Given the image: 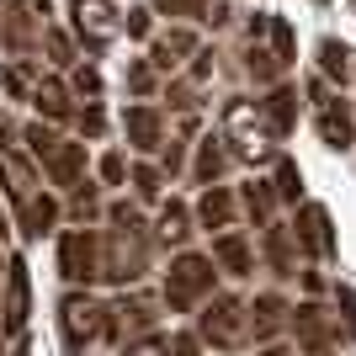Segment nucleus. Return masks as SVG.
Returning <instances> with one entry per match:
<instances>
[{
	"instance_id": "nucleus-11",
	"label": "nucleus",
	"mask_w": 356,
	"mask_h": 356,
	"mask_svg": "<svg viewBox=\"0 0 356 356\" xmlns=\"http://www.w3.org/2000/svg\"><path fill=\"white\" fill-rule=\"evenodd\" d=\"M287 330L298 335V351L303 356H330V346H335V319L319 303H298L287 314Z\"/></svg>"
},
{
	"instance_id": "nucleus-19",
	"label": "nucleus",
	"mask_w": 356,
	"mask_h": 356,
	"mask_svg": "<svg viewBox=\"0 0 356 356\" xmlns=\"http://www.w3.org/2000/svg\"><path fill=\"white\" fill-rule=\"evenodd\" d=\"M287 314H293V303H287L282 293H261V298L250 303V335H255L261 346H271V341L287 330Z\"/></svg>"
},
{
	"instance_id": "nucleus-26",
	"label": "nucleus",
	"mask_w": 356,
	"mask_h": 356,
	"mask_svg": "<svg viewBox=\"0 0 356 356\" xmlns=\"http://www.w3.org/2000/svg\"><path fill=\"white\" fill-rule=\"evenodd\" d=\"M356 54L341 43V38H319V70H325V80H335V86H346L351 80V70H356Z\"/></svg>"
},
{
	"instance_id": "nucleus-24",
	"label": "nucleus",
	"mask_w": 356,
	"mask_h": 356,
	"mask_svg": "<svg viewBox=\"0 0 356 356\" xmlns=\"http://www.w3.org/2000/svg\"><path fill=\"white\" fill-rule=\"evenodd\" d=\"M261 245H266V261H271V277H298V255H293V229H287V223H266V229H261Z\"/></svg>"
},
{
	"instance_id": "nucleus-8",
	"label": "nucleus",
	"mask_w": 356,
	"mask_h": 356,
	"mask_svg": "<svg viewBox=\"0 0 356 356\" xmlns=\"http://www.w3.org/2000/svg\"><path fill=\"white\" fill-rule=\"evenodd\" d=\"M70 27H74V38L86 48H112L122 38V22H118V6L112 0H70Z\"/></svg>"
},
{
	"instance_id": "nucleus-21",
	"label": "nucleus",
	"mask_w": 356,
	"mask_h": 356,
	"mask_svg": "<svg viewBox=\"0 0 356 356\" xmlns=\"http://www.w3.org/2000/svg\"><path fill=\"white\" fill-rule=\"evenodd\" d=\"M16 223H22V234L27 239H43L54 223H59V197L54 192H27L16 202Z\"/></svg>"
},
{
	"instance_id": "nucleus-27",
	"label": "nucleus",
	"mask_w": 356,
	"mask_h": 356,
	"mask_svg": "<svg viewBox=\"0 0 356 356\" xmlns=\"http://www.w3.org/2000/svg\"><path fill=\"white\" fill-rule=\"evenodd\" d=\"M128 186H134L138 202H165V170H160V165H149V160L128 165Z\"/></svg>"
},
{
	"instance_id": "nucleus-37",
	"label": "nucleus",
	"mask_w": 356,
	"mask_h": 356,
	"mask_svg": "<svg viewBox=\"0 0 356 356\" xmlns=\"http://www.w3.org/2000/svg\"><path fill=\"white\" fill-rule=\"evenodd\" d=\"M74 128H80L86 138H102V134H106V112H102L96 102H86L80 112H74Z\"/></svg>"
},
{
	"instance_id": "nucleus-45",
	"label": "nucleus",
	"mask_w": 356,
	"mask_h": 356,
	"mask_svg": "<svg viewBox=\"0 0 356 356\" xmlns=\"http://www.w3.org/2000/svg\"><path fill=\"white\" fill-rule=\"evenodd\" d=\"M170 356H202L197 330H176V335H170Z\"/></svg>"
},
{
	"instance_id": "nucleus-35",
	"label": "nucleus",
	"mask_w": 356,
	"mask_h": 356,
	"mask_svg": "<svg viewBox=\"0 0 356 356\" xmlns=\"http://www.w3.org/2000/svg\"><path fill=\"white\" fill-rule=\"evenodd\" d=\"M43 54L54 70H74V43H70V32L59 27H43Z\"/></svg>"
},
{
	"instance_id": "nucleus-48",
	"label": "nucleus",
	"mask_w": 356,
	"mask_h": 356,
	"mask_svg": "<svg viewBox=\"0 0 356 356\" xmlns=\"http://www.w3.org/2000/svg\"><path fill=\"white\" fill-rule=\"evenodd\" d=\"M6 149H16V128L6 122V112H0V154H6Z\"/></svg>"
},
{
	"instance_id": "nucleus-29",
	"label": "nucleus",
	"mask_w": 356,
	"mask_h": 356,
	"mask_svg": "<svg viewBox=\"0 0 356 356\" xmlns=\"http://www.w3.org/2000/svg\"><path fill=\"white\" fill-rule=\"evenodd\" d=\"M245 74H250L255 86H271L277 74H282V64H277V54H271L261 38H250V48H245Z\"/></svg>"
},
{
	"instance_id": "nucleus-25",
	"label": "nucleus",
	"mask_w": 356,
	"mask_h": 356,
	"mask_svg": "<svg viewBox=\"0 0 356 356\" xmlns=\"http://www.w3.org/2000/svg\"><path fill=\"white\" fill-rule=\"evenodd\" d=\"M229 170V149H223V138H202L197 144V165H192V181L197 186H218V176Z\"/></svg>"
},
{
	"instance_id": "nucleus-52",
	"label": "nucleus",
	"mask_w": 356,
	"mask_h": 356,
	"mask_svg": "<svg viewBox=\"0 0 356 356\" xmlns=\"http://www.w3.org/2000/svg\"><path fill=\"white\" fill-rule=\"evenodd\" d=\"M351 6H356V0H351Z\"/></svg>"
},
{
	"instance_id": "nucleus-5",
	"label": "nucleus",
	"mask_w": 356,
	"mask_h": 356,
	"mask_svg": "<svg viewBox=\"0 0 356 356\" xmlns=\"http://www.w3.org/2000/svg\"><path fill=\"white\" fill-rule=\"evenodd\" d=\"M160 330V303L149 293H122L118 303H102V341L106 346H128L138 335H154Z\"/></svg>"
},
{
	"instance_id": "nucleus-1",
	"label": "nucleus",
	"mask_w": 356,
	"mask_h": 356,
	"mask_svg": "<svg viewBox=\"0 0 356 356\" xmlns=\"http://www.w3.org/2000/svg\"><path fill=\"white\" fill-rule=\"evenodd\" d=\"M154 255V234L138 218V202H106V229H102V277L112 287H134L149 271Z\"/></svg>"
},
{
	"instance_id": "nucleus-40",
	"label": "nucleus",
	"mask_w": 356,
	"mask_h": 356,
	"mask_svg": "<svg viewBox=\"0 0 356 356\" xmlns=\"http://www.w3.org/2000/svg\"><path fill=\"white\" fill-rule=\"evenodd\" d=\"M128 90H134V96H149V90H154V64H149V59L128 64Z\"/></svg>"
},
{
	"instance_id": "nucleus-16",
	"label": "nucleus",
	"mask_w": 356,
	"mask_h": 356,
	"mask_svg": "<svg viewBox=\"0 0 356 356\" xmlns=\"http://www.w3.org/2000/svg\"><path fill=\"white\" fill-rule=\"evenodd\" d=\"M192 218L202 223V229H213V234H223V229H234V218H239V197L229 192V186H202Z\"/></svg>"
},
{
	"instance_id": "nucleus-28",
	"label": "nucleus",
	"mask_w": 356,
	"mask_h": 356,
	"mask_svg": "<svg viewBox=\"0 0 356 356\" xmlns=\"http://www.w3.org/2000/svg\"><path fill=\"white\" fill-rule=\"evenodd\" d=\"M38 64L32 59H22V64H0V90H6V96H11V102H27L32 96V86H38Z\"/></svg>"
},
{
	"instance_id": "nucleus-20",
	"label": "nucleus",
	"mask_w": 356,
	"mask_h": 356,
	"mask_svg": "<svg viewBox=\"0 0 356 356\" xmlns=\"http://www.w3.org/2000/svg\"><path fill=\"white\" fill-rule=\"evenodd\" d=\"M261 118H266L271 138L282 144V138L298 128V86H282V80H277V86L266 90V102H261Z\"/></svg>"
},
{
	"instance_id": "nucleus-7",
	"label": "nucleus",
	"mask_w": 356,
	"mask_h": 356,
	"mask_svg": "<svg viewBox=\"0 0 356 356\" xmlns=\"http://www.w3.org/2000/svg\"><path fill=\"white\" fill-rule=\"evenodd\" d=\"M59 330H64L70 356H86L90 341L102 335V303H96L90 293H80V287H70V293L59 298Z\"/></svg>"
},
{
	"instance_id": "nucleus-39",
	"label": "nucleus",
	"mask_w": 356,
	"mask_h": 356,
	"mask_svg": "<svg viewBox=\"0 0 356 356\" xmlns=\"http://www.w3.org/2000/svg\"><path fill=\"white\" fill-rule=\"evenodd\" d=\"M165 102L176 106V112H197V86L192 80H170V86H165Z\"/></svg>"
},
{
	"instance_id": "nucleus-51",
	"label": "nucleus",
	"mask_w": 356,
	"mask_h": 356,
	"mask_svg": "<svg viewBox=\"0 0 356 356\" xmlns=\"http://www.w3.org/2000/svg\"><path fill=\"white\" fill-rule=\"evenodd\" d=\"M314 6H330V0H314Z\"/></svg>"
},
{
	"instance_id": "nucleus-22",
	"label": "nucleus",
	"mask_w": 356,
	"mask_h": 356,
	"mask_svg": "<svg viewBox=\"0 0 356 356\" xmlns=\"http://www.w3.org/2000/svg\"><path fill=\"white\" fill-rule=\"evenodd\" d=\"M192 239V208L181 202V197H170V202H160V213H154V245H186Z\"/></svg>"
},
{
	"instance_id": "nucleus-32",
	"label": "nucleus",
	"mask_w": 356,
	"mask_h": 356,
	"mask_svg": "<svg viewBox=\"0 0 356 356\" xmlns=\"http://www.w3.org/2000/svg\"><path fill=\"white\" fill-rule=\"evenodd\" d=\"M22 144H27V154L32 160H48V154H54V149H59V134H54V122H27V128H22Z\"/></svg>"
},
{
	"instance_id": "nucleus-6",
	"label": "nucleus",
	"mask_w": 356,
	"mask_h": 356,
	"mask_svg": "<svg viewBox=\"0 0 356 356\" xmlns=\"http://www.w3.org/2000/svg\"><path fill=\"white\" fill-rule=\"evenodd\" d=\"M59 277L64 282H96L102 277V229H86V223H74L59 234Z\"/></svg>"
},
{
	"instance_id": "nucleus-31",
	"label": "nucleus",
	"mask_w": 356,
	"mask_h": 356,
	"mask_svg": "<svg viewBox=\"0 0 356 356\" xmlns=\"http://www.w3.org/2000/svg\"><path fill=\"white\" fill-rule=\"evenodd\" d=\"M266 38H271V54H277V64H298V38H293V22L287 16H271L266 22Z\"/></svg>"
},
{
	"instance_id": "nucleus-17",
	"label": "nucleus",
	"mask_w": 356,
	"mask_h": 356,
	"mask_svg": "<svg viewBox=\"0 0 356 356\" xmlns=\"http://www.w3.org/2000/svg\"><path fill=\"white\" fill-rule=\"evenodd\" d=\"M43 176L59 186V192H74L80 181H86V144H70V138H59V149L43 160Z\"/></svg>"
},
{
	"instance_id": "nucleus-42",
	"label": "nucleus",
	"mask_w": 356,
	"mask_h": 356,
	"mask_svg": "<svg viewBox=\"0 0 356 356\" xmlns=\"http://www.w3.org/2000/svg\"><path fill=\"white\" fill-rule=\"evenodd\" d=\"M160 16H202L208 11V0H149Z\"/></svg>"
},
{
	"instance_id": "nucleus-41",
	"label": "nucleus",
	"mask_w": 356,
	"mask_h": 356,
	"mask_svg": "<svg viewBox=\"0 0 356 356\" xmlns=\"http://www.w3.org/2000/svg\"><path fill=\"white\" fill-rule=\"evenodd\" d=\"M160 170H165V181L186 170V144H181V138H170V144L160 149Z\"/></svg>"
},
{
	"instance_id": "nucleus-44",
	"label": "nucleus",
	"mask_w": 356,
	"mask_h": 356,
	"mask_svg": "<svg viewBox=\"0 0 356 356\" xmlns=\"http://www.w3.org/2000/svg\"><path fill=\"white\" fill-rule=\"evenodd\" d=\"M213 59H218L213 48H197V54H192V74H186V80H192V86H202V80H213Z\"/></svg>"
},
{
	"instance_id": "nucleus-33",
	"label": "nucleus",
	"mask_w": 356,
	"mask_h": 356,
	"mask_svg": "<svg viewBox=\"0 0 356 356\" xmlns=\"http://www.w3.org/2000/svg\"><path fill=\"white\" fill-rule=\"evenodd\" d=\"M239 202H245V213L255 218V229H266V223H271V202H277V192H271L266 181H250Z\"/></svg>"
},
{
	"instance_id": "nucleus-43",
	"label": "nucleus",
	"mask_w": 356,
	"mask_h": 356,
	"mask_svg": "<svg viewBox=\"0 0 356 356\" xmlns=\"http://www.w3.org/2000/svg\"><path fill=\"white\" fill-rule=\"evenodd\" d=\"M102 181H106V186H122V181H128V160H122L118 149L102 154Z\"/></svg>"
},
{
	"instance_id": "nucleus-30",
	"label": "nucleus",
	"mask_w": 356,
	"mask_h": 356,
	"mask_svg": "<svg viewBox=\"0 0 356 356\" xmlns=\"http://www.w3.org/2000/svg\"><path fill=\"white\" fill-rule=\"evenodd\" d=\"M70 218L74 223H96V218H106V208H102V192H96V186H90V181H80V186H74L70 192Z\"/></svg>"
},
{
	"instance_id": "nucleus-46",
	"label": "nucleus",
	"mask_w": 356,
	"mask_h": 356,
	"mask_svg": "<svg viewBox=\"0 0 356 356\" xmlns=\"http://www.w3.org/2000/svg\"><path fill=\"white\" fill-rule=\"evenodd\" d=\"M122 27H128V38H149V11H144V6H134Z\"/></svg>"
},
{
	"instance_id": "nucleus-15",
	"label": "nucleus",
	"mask_w": 356,
	"mask_h": 356,
	"mask_svg": "<svg viewBox=\"0 0 356 356\" xmlns=\"http://www.w3.org/2000/svg\"><path fill=\"white\" fill-rule=\"evenodd\" d=\"M27 102L38 106V118H43V122H70L74 118V90L64 86L59 74H38V86H32Z\"/></svg>"
},
{
	"instance_id": "nucleus-9",
	"label": "nucleus",
	"mask_w": 356,
	"mask_h": 356,
	"mask_svg": "<svg viewBox=\"0 0 356 356\" xmlns=\"http://www.w3.org/2000/svg\"><path fill=\"white\" fill-rule=\"evenodd\" d=\"M309 96H314V128H319V138H325L330 149H351V138H356L351 106H346L341 96H330L319 80L309 86Z\"/></svg>"
},
{
	"instance_id": "nucleus-47",
	"label": "nucleus",
	"mask_w": 356,
	"mask_h": 356,
	"mask_svg": "<svg viewBox=\"0 0 356 356\" xmlns=\"http://www.w3.org/2000/svg\"><path fill=\"white\" fill-rule=\"evenodd\" d=\"M335 298H341V309H346V325H351V335H356V293H346V287H341Z\"/></svg>"
},
{
	"instance_id": "nucleus-36",
	"label": "nucleus",
	"mask_w": 356,
	"mask_h": 356,
	"mask_svg": "<svg viewBox=\"0 0 356 356\" xmlns=\"http://www.w3.org/2000/svg\"><path fill=\"white\" fill-rule=\"evenodd\" d=\"M70 90L86 96V102H96V96H102V70H96V64H74L70 70Z\"/></svg>"
},
{
	"instance_id": "nucleus-12",
	"label": "nucleus",
	"mask_w": 356,
	"mask_h": 356,
	"mask_svg": "<svg viewBox=\"0 0 356 356\" xmlns=\"http://www.w3.org/2000/svg\"><path fill=\"white\" fill-rule=\"evenodd\" d=\"M6 16H0V48L16 54V59H27L32 48L43 43V32H38V11H32L27 0H0Z\"/></svg>"
},
{
	"instance_id": "nucleus-13",
	"label": "nucleus",
	"mask_w": 356,
	"mask_h": 356,
	"mask_svg": "<svg viewBox=\"0 0 356 356\" xmlns=\"http://www.w3.org/2000/svg\"><path fill=\"white\" fill-rule=\"evenodd\" d=\"M122 134H128L134 154H160V149H165V118H160V106L134 102L128 112H122Z\"/></svg>"
},
{
	"instance_id": "nucleus-14",
	"label": "nucleus",
	"mask_w": 356,
	"mask_h": 356,
	"mask_svg": "<svg viewBox=\"0 0 356 356\" xmlns=\"http://www.w3.org/2000/svg\"><path fill=\"white\" fill-rule=\"evenodd\" d=\"M27 309H32V282H27V261L16 255L11 261V271H6V319H0V330L6 335H22L27 330Z\"/></svg>"
},
{
	"instance_id": "nucleus-10",
	"label": "nucleus",
	"mask_w": 356,
	"mask_h": 356,
	"mask_svg": "<svg viewBox=\"0 0 356 356\" xmlns=\"http://www.w3.org/2000/svg\"><path fill=\"white\" fill-rule=\"evenodd\" d=\"M293 239H298V250L314 255V261H335V223H330L325 202H303V208H298Z\"/></svg>"
},
{
	"instance_id": "nucleus-34",
	"label": "nucleus",
	"mask_w": 356,
	"mask_h": 356,
	"mask_svg": "<svg viewBox=\"0 0 356 356\" xmlns=\"http://www.w3.org/2000/svg\"><path fill=\"white\" fill-rule=\"evenodd\" d=\"M271 192H277V202H298V197H303V170H298L287 154H277V181H271Z\"/></svg>"
},
{
	"instance_id": "nucleus-4",
	"label": "nucleus",
	"mask_w": 356,
	"mask_h": 356,
	"mask_svg": "<svg viewBox=\"0 0 356 356\" xmlns=\"http://www.w3.org/2000/svg\"><path fill=\"white\" fill-rule=\"evenodd\" d=\"M197 341L213 346V351H239L250 341V303L239 293H213L202 309H197Z\"/></svg>"
},
{
	"instance_id": "nucleus-2",
	"label": "nucleus",
	"mask_w": 356,
	"mask_h": 356,
	"mask_svg": "<svg viewBox=\"0 0 356 356\" xmlns=\"http://www.w3.org/2000/svg\"><path fill=\"white\" fill-rule=\"evenodd\" d=\"M213 287H218V266H213V255L181 250L176 261H170V271H165L160 303L170 314H192V309H202V303L213 298Z\"/></svg>"
},
{
	"instance_id": "nucleus-50",
	"label": "nucleus",
	"mask_w": 356,
	"mask_h": 356,
	"mask_svg": "<svg viewBox=\"0 0 356 356\" xmlns=\"http://www.w3.org/2000/svg\"><path fill=\"white\" fill-rule=\"evenodd\" d=\"M0 234H6V213H0Z\"/></svg>"
},
{
	"instance_id": "nucleus-18",
	"label": "nucleus",
	"mask_w": 356,
	"mask_h": 356,
	"mask_svg": "<svg viewBox=\"0 0 356 356\" xmlns=\"http://www.w3.org/2000/svg\"><path fill=\"white\" fill-rule=\"evenodd\" d=\"M213 266L229 271V277H250L255 271V250H250V239L239 234V229H223V234H213Z\"/></svg>"
},
{
	"instance_id": "nucleus-23",
	"label": "nucleus",
	"mask_w": 356,
	"mask_h": 356,
	"mask_svg": "<svg viewBox=\"0 0 356 356\" xmlns=\"http://www.w3.org/2000/svg\"><path fill=\"white\" fill-rule=\"evenodd\" d=\"M192 54H197V38L186 27H170V32H160V38L149 43V64H154V70H176V64L192 59Z\"/></svg>"
},
{
	"instance_id": "nucleus-49",
	"label": "nucleus",
	"mask_w": 356,
	"mask_h": 356,
	"mask_svg": "<svg viewBox=\"0 0 356 356\" xmlns=\"http://www.w3.org/2000/svg\"><path fill=\"white\" fill-rule=\"evenodd\" d=\"M255 356H293V351H287V346H277V341H271V346H261V351H255Z\"/></svg>"
},
{
	"instance_id": "nucleus-3",
	"label": "nucleus",
	"mask_w": 356,
	"mask_h": 356,
	"mask_svg": "<svg viewBox=\"0 0 356 356\" xmlns=\"http://www.w3.org/2000/svg\"><path fill=\"white\" fill-rule=\"evenodd\" d=\"M223 144H234V154L245 165L277 160V138H271L266 118H261V102H250V96H229L223 102Z\"/></svg>"
},
{
	"instance_id": "nucleus-38",
	"label": "nucleus",
	"mask_w": 356,
	"mask_h": 356,
	"mask_svg": "<svg viewBox=\"0 0 356 356\" xmlns=\"http://www.w3.org/2000/svg\"><path fill=\"white\" fill-rule=\"evenodd\" d=\"M122 356H170V341L154 330V335H138V341H128V346H122Z\"/></svg>"
}]
</instances>
